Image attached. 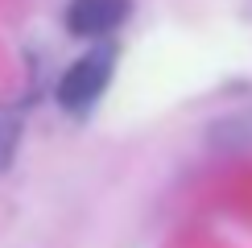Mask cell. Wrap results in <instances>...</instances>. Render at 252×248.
I'll list each match as a JSON object with an SVG mask.
<instances>
[{"label": "cell", "mask_w": 252, "mask_h": 248, "mask_svg": "<svg viewBox=\"0 0 252 248\" xmlns=\"http://www.w3.org/2000/svg\"><path fill=\"white\" fill-rule=\"evenodd\" d=\"M112 66H116V46H108V41L91 46L87 54H83L75 66L62 75V83H58V103H62L66 112H75V116H83V112L103 95V87H108V79H112Z\"/></svg>", "instance_id": "6da1fadb"}, {"label": "cell", "mask_w": 252, "mask_h": 248, "mask_svg": "<svg viewBox=\"0 0 252 248\" xmlns=\"http://www.w3.org/2000/svg\"><path fill=\"white\" fill-rule=\"evenodd\" d=\"M128 17V0H70L66 25L79 37H108Z\"/></svg>", "instance_id": "7a4b0ae2"}, {"label": "cell", "mask_w": 252, "mask_h": 248, "mask_svg": "<svg viewBox=\"0 0 252 248\" xmlns=\"http://www.w3.org/2000/svg\"><path fill=\"white\" fill-rule=\"evenodd\" d=\"M13 149H17V128L0 120V170H8V161H13Z\"/></svg>", "instance_id": "3957f363"}]
</instances>
